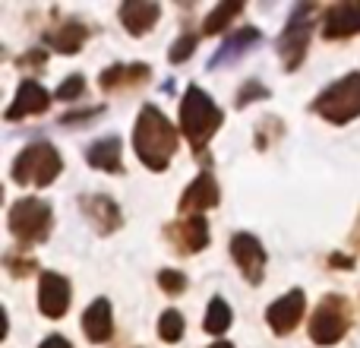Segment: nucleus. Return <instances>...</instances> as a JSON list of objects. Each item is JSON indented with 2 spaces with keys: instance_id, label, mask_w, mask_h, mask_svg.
<instances>
[{
  "instance_id": "nucleus-1",
  "label": "nucleus",
  "mask_w": 360,
  "mask_h": 348,
  "mask_svg": "<svg viewBox=\"0 0 360 348\" xmlns=\"http://www.w3.org/2000/svg\"><path fill=\"white\" fill-rule=\"evenodd\" d=\"M177 127L158 108L146 105L136 118V130H133V149H136L139 162L152 171H165L171 156L177 152Z\"/></svg>"
},
{
  "instance_id": "nucleus-2",
  "label": "nucleus",
  "mask_w": 360,
  "mask_h": 348,
  "mask_svg": "<svg viewBox=\"0 0 360 348\" xmlns=\"http://www.w3.org/2000/svg\"><path fill=\"white\" fill-rule=\"evenodd\" d=\"M218 127H221V111L215 108V101L199 86H190L184 101H180V130H184V137L193 143L199 159H202L205 143L215 137Z\"/></svg>"
},
{
  "instance_id": "nucleus-3",
  "label": "nucleus",
  "mask_w": 360,
  "mask_h": 348,
  "mask_svg": "<svg viewBox=\"0 0 360 348\" xmlns=\"http://www.w3.org/2000/svg\"><path fill=\"white\" fill-rule=\"evenodd\" d=\"M63 162H60V152L48 143H35V146H25L19 152V159L13 162V180L16 184H35V187H51L60 174Z\"/></svg>"
},
{
  "instance_id": "nucleus-4",
  "label": "nucleus",
  "mask_w": 360,
  "mask_h": 348,
  "mask_svg": "<svg viewBox=\"0 0 360 348\" xmlns=\"http://www.w3.org/2000/svg\"><path fill=\"white\" fill-rule=\"evenodd\" d=\"M51 225H54V212L44 199L25 197L19 203H13L10 209V231L19 244H41L48 241Z\"/></svg>"
},
{
  "instance_id": "nucleus-5",
  "label": "nucleus",
  "mask_w": 360,
  "mask_h": 348,
  "mask_svg": "<svg viewBox=\"0 0 360 348\" xmlns=\"http://www.w3.org/2000/svg\"><path fill=\"white\" fill-rule=\"evenodd\" d=\"M319 118L329 124H348V120L360 118V73H351L329 86L316 101H313Z\"/></svg>"
},
{
  "instance_id": "nucleus-6",
  "label": "nucleus",
  "mask_w": 360,
  "mask_h": 348,
  "mask_svg": "<svg viewBox=\"0 0 360 348\" xmlns=\"http://www.w3.org/2000/svg\"><path fill=\"white\" fill-rule=\"evenodd\" d=\"M351 330V304L342 294H326L310 320V339L316 345H335Z\"/></svg>"
},
{
  "instance_id": "nucleus-7",
  "label": "nucleus",
  "mask_w": 360,
  "mask_h": 348,
  "mask_svg": "<svg viewBox=\"0 0 360 348\" xmlns=\"http://www.w3.org/2000/svg\"><path fill=\"white\" fill-rule=\"evenodd\" d=\"M316 13L313 4H300L294 6L291 19H288L285 32L278 35V57L285 61V70H297L304 63V54H307V44H310V19Z\"/></svg>"
},
{
  "instance_id": "nucleus-8",
  "label": "nucleus",
  "mask_w": 360,
  "mask_h": 348,
  "mask_svg": "<svg viewBox=\"0 0 360 348\" xmlns=\"http://www.w3.org/2000/svg\"><path fill=\"white\" fill-rule=\"evenodd\" d=\"M231 256H234V263L240 266V273L247 275V282L259 285L262 273H266V250H262V244L256 241L253 235H234V241H231Z\"/></svg>"
},
{
  "instance_id": "nucleus-9",
  "label": "nucleus",
  "mask_w": 360,
  "mask_h": 348,
  "mask_svg": "<svg viewBox=\"0 0 360 348\" xmlns=\"http://www.w3.org/2000/svg\"><path fill=\"white\" fill-rule=\"evenodd\" d=\"M165 237L180 250L184 256H193L209 244V225H205L202 216H193L186 222H174L165 228Z\"/></svg>"
},
{
  "instance_id": "nucleus-10",
  "label": "nucleus",
  "mask_w": 360,
  "mask_h": 348,
  "mask_svg": "<svg viewBox=\"0 0 360 348\" xmlns=\"http://www.w3.org/2000/svg\"><path fill=\"white\" fill-rule=\"evenodd\" d=\"M38 307L44 317L60 320L70 307V282L57 273H44L41 285H38Z\"/></svg>"
},
{
  "instance_id": "nucleus-11",
  "label": "nucleus",
  "mask_w": 360,
  "mask_h": 348,
  "mask_svg": "<svg viewBox=\"0 0 360 348\" xmlns=\"http://www.w3.org/2000/svg\"><path fill=\"white\" fill-rule=\"evenodd\" d=\"M304 307H307L304 292H300V288H294V292H288L285 298H278L272 307H269L266 320H269V326H272L275 333L288 336V333H291L294 326L300 323V317H304Z\"/></svg>"
},
{
  "instance_id": "nucleus-12",
  "label": "nucleus",
  "mask_w": 360,
  "mask_h": 348,
  "mask_svg": "<svg viewBox=\"0 0 360 348\" xmlns=\"http://www.w3.org/2000/svg\"><path fill=\"white\" fill-rule=\"evenodd\" d=\"M360 32V0H345V4H335L326 10L323 19V35L326 38H348Z\"/></svg>"
},
{
  "instance_id": "nucleus-13",
  "label": "nucleus",
  "mask_w": 360,
  "mask_h": 348,
  "mask_svg": "<svg viewBox=\"0 0 360 348\" xmlns=\"http://www.w3.org/2000/svg\"><path fill=\"white\" fill-rule=\"evenodd\" d=\"M218 184L212 174H199L196 180H193L190 187L184 190V197H180V212H186V216H202L205 209H212V206H218Z\"/></svg>"
},
{
  "instance_id": "nucleus-14",
  "label": "nucleus",
  "mask_w": 360,
  "mask_h": 348,
  "mask_svg": "<svg viewBox=\"0 0 360 348\" xmlns=\"http://www.w3.org/2000/svg\"><path fill=\"white\" fill-rule=\"evenodd\" d=\"M48 105H51V95L35 80H25L19 86L16 99H13V105L6 108V120H22V118H32V114H41L48 111Z\"/></svg>"
},
{
  "instance_id": "nucleus-15",
  "label": "nucleus",
  "mask_w": 360,
  "mask_h": 348,
  "mask_svg": "<svg viewBox=\"0 0 360 348\" xmlns=\"http://www.w3.org/2000/svg\"><path fill=\"white\" fill-rule=\"evenodd\" d=\"M149 76H152V70L146 67V63H114V67H108L105 73L98 76V86L105 89V92H117V89L143 86Z\"/></svg>"
},
{
  "instance_id": "nucleus-16",
  "label": "nucleus",
  "mask_w": 360,
  "mask_h": 348,
  "mask_svg": "<svg viewBox=\"0 0 360 348\" xmlns=\"http://www.w3.org/2000/svg\"><path fill=\"white\" fill-rule=\"evenodd\" d=\"M82 212L89 216V222L95 225V228L101 231V235H111V231L120 228V209L114 199L108 197H98V193H92V197H82Z\"/></svg>"
},
{
  "instance_id": "nucleus-17",
  "label": "nucleus",
  "mask_w": 360,
  "mask_h": 348,
  "mask_svg": "<svg viewBox=\"0 0 360 348\" xmlns=\"http://www.w3.org/2000/svg\"><path fill=\"white\" fill-rule=\"evenodd\" d=\"M162 6L158 4H143V0H130V4L120 6V23L130 35H146V32L155 25Z\"/></svg>"
},
{
  "instance_id": "nucleus-18",
  "label": "nucleus",
  "mask_w": 360,
  "mask_h": 348,
  "mask_svg": "<svg viewBox=\"0 0 360 348\" xmlns=\"http://www.w3.org/2000/svg\"><path fill=\"white\" fill-rule=\"evenodd\" d=\"M82 330H86L89 342H108L114 333V323H111V304L105 298L92 301L86 313H82Z\"/></svg>"
},
{
  "instance_id": "nucleus-19",
  "label": "nucleus",
  "mask_w": 360,
  "mask_h": 348,
  "mask_svg": "<svg viewBox=\"0 0 360 348\" xmlns=\"http://www.w3.org/2000/svg\"><path fill=\"white\" fill-rule=\"evenodd\" d=\"M86 35H89L86 25L70 19V23H63L60 29L44 32V42H48L54 51H60V54H76V51L82 48V42H86Z\"/></svg>"
},
{
  "instance_id": "nucleus-20",
  "label": "nucleus",
  "mask_w": 360,
  "mask_h": 348,
  "mask_svg": "<svg viewBox=\"0 0 360 348\" xmlns=\"http://www.w3.org/2000/svg\"><path fill=\"white\" fill-rule=\"evenodd\" d=\"M89 165L98 171H111V174H120L124 165H120V139L117 137H108V139H98V143L89 146L86 152Z\"/></svg>"
},
{
  "instance_id": "nucleus-21",
  "label": "nucleus",
  "mask_w": 360,
  "mask_h": 348,
  "mask_svg": "<svg viewBox=\"0 0 360 348\" xmlns=\"http://www.w3.org/2000/svg\"><path fill=\"white\" fill-rule=\"evenodd\" d=\"M256 42H259V32H256V29H237L234 35H231L228 42L221 44V48H218V54L212 57V63H209V67L215 70V67H224V63L237 61V57H240L247 48H253Z\"/></svg>"
},
{
  "instance_id": "nucleus-22",
  "label": "nucleus",
  "mask_w": 360,
  "mask_h": 348,
  "mask_svg": "<svg viewBox=\"0 0 360 348\" xmlns=\"http://www.w3.org/2000/svg\"><path fill=\"white\" fill-rule=\"evenodd\" d=\"M231 320H234V313H231L228 301H224V298H212L209 313H205V333H212V336H221V333L231 326Z\"/></svg>"
},
{
  "instance_id": "nucleus-23",
  "label": "nucleus",
  "mask_w": 360,
  "mask_h": 348,
  "mask_svg": "<svg viewBox=\"0 0 360 348\" xmlns=\"http://www.w3.org/2000/svg\"><path fill=\"white\" fill-rule=\"evenodd\" d=\"M237 13H243V4H218L215 10L202 19V35H218Z\"/></svg>"
},
{
  "instance_id": "nucleus-24",
  "label": "nucleus",
  "mask_w": 360,
  "mask_h": 348,
  "mask_svg": "<svg viewBox=\"0 0 360 348\" xmlns=\"http://www.w3.org/2000/svg\"><path fill=\"white\" fill-rule=\"evenodd\" d=\"M158 336H162L165 342H177V339L184 336V317H180L177 311H165L162 320H158Z\"/></svg>"
},
{
  "instance_id": "nucleus-25",
  "label": "nucleus",
  "mask_w": 360,
  "mask_h": 348,
  "mask_svg": "<svg viewBox=\"0 0 360 348\" xmlns=\"http://www.w3.org/2000/svg\"><path fill=\"white\" fill-rule=\"evenodd\" d=\"M158 285H162L165 294L174 298V294H180L186 288V279H184V273H177V269H162V273H158Z\"/></svg>"
},
{
  "instance_id": "nucleus-26",
  "label": "nucleus",
  "mask_w": 360,
  "mask_h": 348,
  "mask_svg": "<svg viewBox=\"0 0 360 348\" xmlns=\"http://www.w3.org/2000/svg\"><path fill=\"white\" fill-rule=\"evenodd\" d=\"M193 48H196V35H180L174 44H171V54H168V61L171 63H184L186 57L193 54Z\"/></svg>"
},
{
  "instance_id": "nucleus-27",
  "label": "nucleus",
  "mask_w": 360,
  "mask_h": 348,
  "mask_svg": "<svg viewBox=\"0 0 360 348\" xmlns=\"http://www.w3.org/2000/svg\"><path fill=\"white\" fill-rule=\"evenodd\" d=\"M6 269H10L16 279H25L29 273H35V260H29V256H19V254H6Z\"/></svg>"
},
{
  "instance_id": "nucleus-28",
  "label": "nucleus",
  "mask_w": 360,
  "mask_h": 348,
  "mask_svg": "<svg viewBox=\"0 0 360 348\" xmlns=\"http://www.w3.org/2000/svg\"><path fill=\"white\" fill-rule=\"evenodd\" d=\"M82 89H86V82H82V76L76 73V76H70V80L63 82L60 89H57L54 99H60V101H73V99H79V95H82Z\"/></svg>"
},
{
  "instance_id": "nucleus-29",
  "label": "nucleus",
  "mask_w": 360,
  "mask_h": 348,
  "mask_svg": "<svg viewBox=\"0 0 360 348\" xmlns=\"http://www.w3.org/2000/svg\"><path fill=\"white\" fill-rule=\"evenodd\" d=\"M266 86H259V82H247V86L237 92V108H247L250 99H266Z\"/></svg>"
},
{
  "instance_id": "nucleus-30",
  "label": "nucleus",
  "mask_w": 360,
  "mask_h": 348,
  "mask_svg": "<svg viewBox=\"0 0 360 348\" xmlns=\"http://www.w3.org/2000/svg\"><path fill=\"white\" fill-rule=\"evenodd\" d=\"M16 63L25 70V73H29V70H32V73H35V70H41V67H44V51H29V54H25V57H19Z\"/></svg>"
},
{
  "instance_id": "nucleus-31",
  "label": "nucleus",
  "mask_w": 360,
  "mask_h": 348,
  "mask_svg": "<svg viewBox=\"0 0 360 348\" xmlns=\"http://www.w3.org/2000/svg\"><path fill=\"white\" fill-rule=\"evenodd\" d=\"M98 114V108H92V111H76V114H63L60 118V124H79V120H89V118H95Z\"/></svg>"
},
{
  "instance_id": "nucleus-32",
  "label": "nucleus",
  "mask_w": 360,
  "mask_h": 348,
  "mask_svg": "<svg viewBox=\"0 0 360 348\" xmlns=\"http://www.w3.org/2000/svg\"><path fill=\"white\" fill-rule=\"evenodd\" d=\"M41 348H73V345H70L63 336H51V339H44L41 342Z\"/></svg>"
},
{
  "instance_id": "nucleus-33",
  "label": "nucleus",
  "mask_w": 360,
  "mask_h": 348,
  "mask_svg": "<svg viewBox=\"0 0 360 348\" xmlns=\"http://www.w3.org/2000/svg\"><path fill=\"white\" fill-rule=\"evenodd\" d=\"M329 266H338V269H351V266H354V260H351V256H332V260H329Z\"/></svg>"
},
{
  "instance_id": "nucleus-34",
  "label": "nucleus",
  "mask_w": 360,
  "mask_h": 348,
  "mask_svg": "<svg viewBox=\"0 0 360 348\" xmlns=\"http://www.w3.org/2000/svg\"><path fill=\"white\" fill-rule=\"evenodd\" d=\"M351 241H354V247L360 250V218H357V225H354V231H351Z\"/></svg>"
},
{
  "instance_id": "nucleus-35",
  "label": "nucleus",
  "mask_w": 360,
  "mask_h": 348,
  "mask_svg": "<svg viewBox=\"0 0 360 348\" xmlns=\"http://www.w3.org/2000/svg\"><path fill=\"white\" fill-rule=\"evenodd\" d=\"M209 348H234L231 342H215V345H209Z\"/></svg>"
}]
</instances>
